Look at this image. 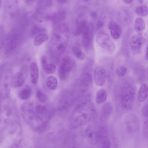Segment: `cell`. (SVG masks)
Segmentation results:
<instances>
[{"mask_svg": "<svg viewBox=\"0 0 148 148\" xmlns=\"http://www.w3.org/2000/svg\"><path fill=\"white\" fill-rule=\"evenodd\" d=\"M100 133L96 132H91L88 135V143L91 145H95L101 143L105 138Z\"/></svg>", "mask_w": 148, "mask_h": 148, "instance_id": "obj_9", "label": "cell"}, {"mask_svg": "<svg viewBox=\"0 0 148 148\" xmlns=\"http://www.w3.org/2000/svg\"><path fill=\"white\" fill-rule=\"evenodd\" d=\"M90 16L92 18H95L97 17V14L95 11H93L91 12Z\"/></svg>", "mask_w": 148, "mask_h": 148, "instance_id": "obj_32", "label": "cell"}, {"mask_svg": "<svg viewBox=\"0 0 148 148\" xmlns=\"http://www.w3.org/2000/svg\"><path fill=\"white\" fill-rule=\"evenodd\" d=\"M72 51L77 59L79 60H83L85 58V55L78 46H75L73 48Z\"/></svg>", "mask_w": 148, "mask_h": 148, "instance_id": "obj_18", "label": "cell"}, {"mask_svg": "<svg viewBox=\"0 0 148 148\" xmlns=\"http://www.w3.org/2000/svg\"><path fill=\"white\" fill-rule=\"evenodd\" d=\"M94 28V25L93 24L90 23L87 24L82 33V43L85 48H88L91 45L92 39Z\"/></svg>", "mask_w": 148, "mask_h": 148, "instance_id": "obj_4", "label": "cell"}, {"mask_svg": "<svg viewBox=\"0 0 148 148\" xmlns=\"http://www.w3.org/2000/svg\"><path fill=\"white\" fill-rule=\"evenodd\" d=\"M106 72L104 68L98 66L95 69L94 72V79L97 86H103L106 82Z\"/></svg>", "mask_w": 148, "mask_h": 148, "instance_id": "obj_5", "label": "cell"}, {"mask_svg": "<svg viewBox=\"0 0 148 148\" xmlns=\"http://www.w3.org/2000/svg\"><path fill=\"white\" fill-rule=\"evenodd\" d=\"M2 0H0V9L2 8Z\"/></svg>", "mask_w": 148, "mask_h": 148, "instance_id": "obj_37", "label": "cell"}, {"mask_svg": "<svg viewBox=\"0 0 148 148\" xmlns=\"http://www.w3.org/2000/svg\"><path fill=\"white\" fill-rule=\"evenodd\" d=\"M48 39L49 36L47 33L40 32L35 36L34 40V45L36 47H39Z\"/></svg>", "mask_w": 148, "mask_h": 148, "instance_id": "obj_14", "label": "cell"}, {"mask_svg": "<svg viewBox=\"0 0 148 148\" xmlns=\"http://www.w3.org/2000/svg\"></svg>", "mask_w": 148, "mask_h": 148, "instance_id": "obj_40", "label": "cell"}, {"mask_svg": "<svg viewBox=\"0 0 148 148\" xmlns=\"http://www.w3.org/2000/svg\"><path fill=\"white\" fill-rule=\"evenodd\" d=\"M31 94V89L29 87H27L21 91L19 94V97L21 99L26 100L30 97Z\"/></svg>", "mask_w": 148, "mask_h": 148, "instance_id": "obj_22", "label": "cell"}, {"mask_svg": "<svg viewBox=\"0 0 148 148\" xmlns=\"http://www.w3.org/2000/svg\"><path fill=\"white\" fill-rule=\"evenodd\" d=\"M35 0H25V2L27 4H31Z\"/></svg>", "mask_w": 148, "mask_h": 148, "instance_id": "obj_33", "label": "cell"}, {"mask_svg": "<svg viewBox=\"0 0 148 148\" xmlns=\"http://www.w3.org/2000/svg\"><path fill=\"white\" fill-rule=\"evenodd\" d=\"M138 2L140 3H142L143 2V0H138Z\"/></svg>", "mask_w": 148, "mask_h": 148, "instance_id": "obj_38", "label": "cell"}, {"mask_svg": "<svg viewBox=\"0 0 148 148\" xmlns=\"http://www.w3.org/2000/svg\"><path fill=\"white\" fill-rule=\"evenodd\" d=\"M135 95V90L133 87L130 85L123 86L120 94V102L122 107L126 110L131 109Z\"/></svg>", "mask_w": 148, "mask_h": 148, "instance_id": "obj_1", "label": "cell"}, {"mask_svg": "<svg viewBox=\"0 0 148 148\" xmlns=\"http://www.w3.org/2000/svg\"><path fill=\"white\" fill-rule=\"evenodd\" d=\"M125 124L128 130L132 132H136L139 129L140 122L138 118L133 114L128 115Z\"/></svg>", "mask_w": 148, "mask_h": 148, "instance_id": "obj_6", "label": "cell"}, {"mask_svg": "<svg viewBox=\"0 0 148 148\" xmlns=\"http://www.w3.org/2000/svg\"><path fill=\"white\" fill-rule=\"evenodd\" d=\"M17 40L14 39L12 41L11 43V48L12 49H14L16 48L17 42Z\"/></svg>", "mask_w": 148, "mask_h": 148, "instance_id": "obj_31", "label": "cell"}, {"mask_svg": "<svg viewBox=\"0 0 148 148\" xmlns=\"http://www.w3.org/2000/svg\"><path fill=\"white\" fill-rule=\"evenodd\" d=\"M36 96L38 100L41 102H44L46 97L44 94L41 90H38L36 93Z\"/></svg>", "mask_w": 148, "mask_h": 148, "instance_id": "obj_24", "label": "cell"}, {"mask_svg": "<svg viewBox=\"0 0 148 148\" xmlns=\"http://www.w3.org/2000/svg\"><path fill=\"white\" fill-rule=\"evenodd\" d=\"M104 25L103 22L101 21H98L96 24V29L97 30H98L102 27Z\"/></svg>", "mask_w": 148, "mask_h": 148, "instance_id": "obj_28", "label": "cell"}, {"mask_svg": "<svg viewBox=\"0 0 148 148\" xmlns=\"http://www.w3.org/2000/svg\"><path fill=\"white\" fill-rule=\"evenodd\" d=\"M109 28L112 37L118 39L120 37L122 32L121 26L115 22L111 21L109 24Z\"/></svg>", "mask_w": 148, "mask_h": 148, "instance_id": "obj_8", "label": "cell"}, {"mask_svg": "<svg viewBox=\"0 0 148 148\" xmlns=\"http://www.w3.org/2000/svg\"><path fill=\"white\" fill-rule=\"evenodd\" d=\"M57 49L59 51H63L65 49V47L63 44H60L57 46Z\"/></svg>", "mask_w": 148, "mask_h": 148, "instance_id": "obj_30", "label": "cell"}, {"mask_svg": "<svg viewBox=\"0 0 148 148\" xmlns=\"http://www.w3.org/2000/svg\"><path fill=\"white\" fill-rule=\"evenodd\" d=\"M107 93L106 91L103 89L99 90L96 92L95 100L96 103L98 104L102 103L106 100Z\"/></svg>", "mask_w": 148, "mask_h": 148, "instance_id": "obj_17", "label": "cell"}, {"mask_svg": "<svg viewBox=\"0 0 148 148\" xmlns=\"http://www.w3.org/2000/svg\"><path fill=\"white\" fill-rule=\"evenodd\" d=\"M86 25V21L85 20H83L78 23L76 27L75 35L78 36L82 34Z\"/></svg>", "mask_w": 148, "mask_h": 148, "instance_id": "obj_21", "label": "cell"}, {"mask_svg": "<svg viewBox=\"0 0 148 148\" xmlns=\"http://www.w3.org/2000/svg\"><path fill=\"white\" fill-rule=\"evenodd\" d=\"M25 83V79L22 73L17 72L13 75L12 81V85L13 88L20 87Z\"/></svg>", "mask_w": 148, "mask_h": 148, "instance_id": "obj_12", "label": "cell"}, {"mask_svg": "<svg viewBox=\"0 0 148 148\" xmlns=\"http://www.w3.org/2000/svg\"><path fill=\"white\" fill-rule=\"evenodd\" d=\"M148 105L147 104L144 105L142 109V113L143 115L145 117H147L148 115Z\"/></svg>", "mask_w": 148, "mask_h": 148, "instance_id": "obj_26", "label": "cell"}, {"mask_svg": "<svg viewBox=\"0 0 148 148\" xmlns=\"http://www.w3.org/2000/svg\"><path fill=\"white\" fill-rule=\"evenodd\" d=\"M44 71L49 74H53L54 73L56 70V67L55 64L52 63H47L42 66Z\"/></svg>", "mask_w": 148, "mask_h": 148, "instance_id": "obj_20", "label": "cell"}, {"mask_svg": "<svg viewBox=\"0 0 148 148\" xmlns=\"http://www.w3.org/2000/svg\"><path fill=\"white\" fill-rule=\"evenodd\" d=\"M96 41L101 47L111 53L115 49L114 45L109 35L106 32H101L96 35Z\"/></svg>", "mask_w": 148, "mask_h": 148, "instance_id": "obj_2", "label": "cell"}, {"mask_svg": "<svg viewBox=\"0 0 148 148\" xmlns=\"http://www.w3.org/2000/svg\"><path fill=\"white\" fill-rule=\"evenodd\" d=\"M113 107L111 103L109 102L105 103L103 106L101 111V116L102 119H108L112 114Z\"/></svg>", "mask_w": 148, "mask_h": 148, "instance_id": "obj_11", "label": "cell"}, {"mask_svg": "<svg viewBox=\"0 0 148 148\" xmlns=\"http://www.w3.org/2000/svg\"><path fill=\"white\" fill-rule=\"evenodd\" d=\"M143 131L146 136H148V120L147 119L145 121L143 124Z\"/></svg>", "mask_w": 148, "mask_h": 148, "instance_id": "obj_27", "label": "cell"}, {"mask_svg": "<svg viewBox=\"0 0 148 148\" xmlns=\"http://www.w3.org/2000/svg\"><path fill=\"white\" fill-rule=\"evenodd\" d=\"M30 74L32 83L36 84L38 80L39 72L38 67L36 63L33 62L30 65Z\"/></svg>", "mask_w": 148, "mask_h": 148, "instance_id": "obj_10", "label": "cell"}, {"mask_svg": "<svg viewBox=\"0 0 148 148\" xmlns=\"http://www.w3.org/2000/svg\"><path fill=\"white\" fill-rule=\"evenodd\" d=\"M148 86L146 84H143L140 87L137 94L138 101L142 102L145 101L148 96Z\"/></svg>", "mask_w": 148, "mask_h": 148, "instance_id": "obj_13", "label": "cell"}, {"mask_svg": "<svg viewBox=\"0 0 148 148\" xmlns=\"http://www.w3.org/2000/svg\"><path fill=\"white\" fill-rule=\"evenodd\" d=\"M143 39L142 34L135 35L131 38L130 44L132 49L135 51L140 50L142 47Z\"/></svg>", "mask_w": 148, "mask_h": 148, "instance_id": "obj_7", "label": "cell"}, {"mask_svg": "<svg viewBox=\"0 0 148 148\" xmlns=\"http://www.w3.org/2000/svg\"><path fill=\"white\" fill-rule=\"evenodd\" d=\"M58 80L54 76H50L46 79V84L47 87L51 90H54L58 86Z\"/></svg>", "mask_w": 148, "mask_h": 148, "instance_id": "obj_16", "label": "cell"}, {"mask_svg": "<svg viewBox=\"0 0 148 148\" xmlns=\"http://www.w3.org/2000/svg\"><path fill=\"white\" fill-rule=\"evenodd\" d=\"M85 2H88L91 1H92L93 0H83Z\"/></svg>", "mask_w": 148, "mask_h": 148, "instance_id": "obj_39", "label": "cell"}, {"mask_svg": "<svg viewBox=\"0 0 148 148\" xmlns=\"http://www.w3.org/2000/svg\"><path fill=\"white\" fill-rule=\"evenodd\" d=\"M127 71L126 68L123 66H119L116 69V75L119 77L124 76Z\"/></svg>", "mask_w": 148, "mask_h": 148, "instance_id": "obj_23", "label": "cell"}, {"mask_svg": "<svg viewBox=\"0 0 148 148\" xmlns=\"http://www.w3.org/2000/svg\"><path fill=\"white\" fill-rule=\"evenodd\" d=\"M101 147L109 148L111 146V142L108 138H105L101 142Z\"/></svg>", "mask_w": 148, "mask_h": 148, "instance_id": "obj_25", "label": "cell"}, {"mask_svg": "<svg viewBox=\"0 0 148 148\" xmlns=\"http://www.w3.org/2000/svg\"><path fill=\"white\" fill-rule=\"evenodd\" d=\"M145 27V22L142 18L138 17L136 18L134 22V28L138 34H142Z\"/></svg>", "mask_w": 148, "mask_h": 148, "instance_id": "obj_15", "label": "cell"}, {"mask_svg": "<svg viewBox=\"0 0 148 148\" xmlns=\"http://www.w3.org/2000/svg\"><path fill=\"white\" fill-rule=\"evenodd\" d=\"M73 64L70 57H66L64 58L58 70V76L61 79L64 80L67 78L73 69Z\"/></svg>", "mask_w": 148, "mask_h": 148, "instance_id": "obj_3", "label": "cell"}, {"mask_svg": "<svg viewBox=\"0 0 148 148\" xmlns=\"http://www.w3.org/2000/svg\"><path fill=\"white\" fill-rule=\"evenodd\" d=\"M135 12L138 16L145 17L148 14V8L147 5H143L137 7L135 10Z\"/></svg>", "mask_w": 148, "mask_h": 148, "instance_id": "obj_19", "label": "cell"}, {"mask_svg": "<svg viewBox=\"0 0 148 148\" xmlns=\"http://www.w3.org/2000/svg\"><path fill=\"white\" fill-rule=\"evenodd\" d=\"M145 57L146 60L147 61L148 58V49L147 46V47L145 51Z\"/></svg>", "mask_w": 148, "mask_h": 148, "instance_id": "obj_34", "label": "cell"}, {"mask_svg": "<svg viewBox=\"0 0 148 148\" xmlns=\"http://www.w3.org/2000/svg\"><path fill=\"white\" fill-rule=\"evenodd\" d=\"M123 1L126 3L130 4L132 3L133 0H123Z\"/></svg>", "mask_w": 148, "mask_h": 148, "instance_id": "obj_36", "label": "cell"}, {"mask_svg": "<svg viewBox=\"0 0 148 148\" xmlns=\"http://www.w3.org/2000/svg\"><path fill=\"white\" fill-rule=\"evenodd\" d=\"M40 62L42 66L48 63L47 58L45 56H42L41 57Z\"/></svg>", "mask_w": 148, "mask_h": 148, "instance_id": "obj_29", "label": "cell"}, {"mask_svg": "<svg viewBox=\"0 0 148 148\" xmlns=\"http://www.w3.org/2000/svg\"><path fill=\"white\" fill-rule=\"evenodd\" d=\"M58 2L63 3H66L67 2L68 0H56Z\"/></svg>", "mask_w": 148, "mask_h": 148, "instance_id": "obj_35", "label": "cell"}]
</instances>
